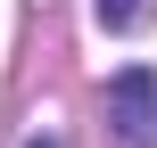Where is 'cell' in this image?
Masks as SVG:
<instances>
[{
	"mask_svg": "<svg viewBox=\"0 0 157 148\" xmlns=\"http://www.w3.org/2000/svg\"><path fill=\"white\" fill-rule=\"evenodd\" d=\"M108 124L124 148H157V74L149 66H124L108 82Z\"/></svg>",
	"mask_w": 157,
	"mask_h": 148,
	"instance_id": "cell-1",
	"label": "cell"
},
{
	"mask_svg": "<svg viewBox=\"0 0 157 148\" xmlns=\"http://www.w3.org/2000/svg\"><path fill=\"white\" fill-rule=\"evenodd\" d=\"M91 16H99L108 33H132V25L149 16V0H91Z\"/></svg>",
	"mask_w": 157,
	"mask_h": 148,
	"instance_id": "cell-2",
	"label": "cell"
}]
</instances>
